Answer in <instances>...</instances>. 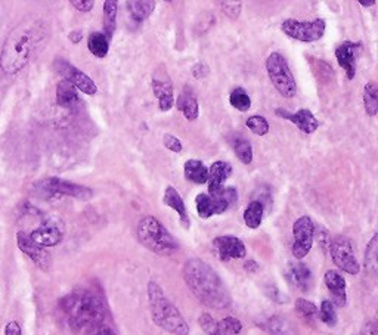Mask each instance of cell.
<instances>
[{"instance_id":"6da1fadb","label":"cell","mask_w":378,"mask_h":335,"mask_svg":"<svg viewBox=\"0 0 378 335\" xmlns=\"http://www.w3.org/2000/svg\"><path fill=\"white\" fill-rule=\"evenodd\" d=\"M47 36H49V26L44 19H24L5 40L2 55H0L2 70L10 76L24 70L43 49Z\"/></svg>"},{"instance_id":"7a4b0ae2","label":"cell","mask_w":378,"mask_h":335,"mask_svg":"<svg viewBox=\"0 0 378 335\" xmlns=\"http://www.w3.org/2000/svg\"><path fill=\"white\" fill-rule=\"evenodd\" d=\"M183 280L198 302L204 306L216 310L231 306L232 298L227 285L206 261L199 259L188 260L183 266Z\"/></svg>"},{"instance_id":"3957f363","label":"cell","mask_w":378,"mask_h":335,"mask_svg":"<svg viewBox=\"0 0 378 335\" xmlns=\"http://www.w3.org/2000/svg\"><path fill=\"white\" fill-rule=\"evenodd\" d=\"M61 311L68 327L74 331L93 329L105 319L102 302L88 290H79L63 298Z\"/></svg>"},{"instance_id":"277c9868","label":"cell","mask_w":378,"mask_h":335,"mask_svg":"<svg viewBox=\"0 0 378 335\" xmlns=\"http://www.w3.org/2000/svg\"><path fill=\"white\" fill-rule=\"evenodd\" d=\"M148 302L151 309V316L156 325L164 331L174 335H188L189 327L181 311L170 302L161 290V286L151 281L148 284Z\"/></svg>"},{"instance_id":"5b68a950","label":"cell","mask_w":378,"mask_h":335,"mask_svg":"<svg viewBox=\"0 0 378 335\" xmlns=\"http://www.w3.org/2000/svg\"><path fill=\"white\" fill-rule=\"evenodd\" d=\"M136 234L142 246L152 252L160 254V256H172L179 250V244H177L173 235L154 216H145L140 218Z\"/></svg>"},{"instance_id":"8992f818","label":"cell","mask_w":378,"mask_h":335,"mask_svg":"<svg viewBox=\"0 0 378 335\" xmlns=\"http://www.w3.org/2000/svg\"><path fill=\"white\" fill-rule=\"evenodd\" d=\"M266 71L272 85L284 98H294L297 94V83L288 67V61L281 52H272L266 60Z\"/></svg>"},{"instance_id":"52a82bcc","label":"cell","mask_w":378,"mask_h":335,"mask_svg":"<svg viewBox=\"0 0 378 335\" xmlns=\"http://www.w3.org/2000/svg\"><path fill=\"white\" fill-rule=\"evenodd\" d=\"M236 203H238V192L232 187L223 188L217 195L213 196L208 194H198L195 198L197 213L203 218L228 212Z\"/></svg>"},{"instance_id":"ba28073f","label":"cell","mask_w":378,"mask_h":335,"mask_svg":"<svg viewBox=\"0 0 378 335\" xmlns=\"http://www.w3.org/2000/svg\"><path fill=\"white\" fill-rule=\"evenodd\" d=\"M44 198H58V196H73V198L88 201L93 196V191L83 184L68 182L58 178H49L35 184Z\"/></svg>"},{"instance_id":"9c48e42d","label":"cell","mask_w":378,"mask_h":335,"mask_svg":"<svg viewBox=\"0 0 378 335\" xmlns=\"http://www.w3.org/2000/svg\"><path fill=\"white\" fill-rule=\"evenodd\" d=\"M327 24L322 18L313 21H299V19H286L281 24V30L288 37L302 42V43H313L321 40L325 34Z\"/></svg>"},{"instance_id":"30bf717a","label":"cell","mask_w":378,"mask_h":335,"mask_svg":"<svg viewBox=\"0 0 378 335\" xmlns=\"http://www.w3.org/2000/svg\"><path fill=\"white\" fill-rule=\"evenodd\" d=\"M315 238V225L309 216H302L293 225V256L303 259L311 252Z\"/></svg>"},{"instance_id":"8fae6325","label":"cell","mask_w":378,"mask_h":335,"mask_svg":"<svg viewBox=\"0 0 378 335\" xmlns=\"http://www.w3.org/2000/svg\"><path fill=\"white\" fill-rule=\"evenodd\" d=\"M54 67H55L56 73L61 76L65 82L73 85L77 90L83 92L85 95H90V96L97 95L98 86L94 85L93 80L86 73H83L81 70H79L77 67L68 62L67 60L58 58V60H55V62H54Z\"/></svg>"},{"instance_id":"7c38bea8","label":"cell","mask_w":378,"mask_h":335,"mask_svg":"<svg viewBox=\"0 0 378 335\" xmlns=\"http://www.w3.org/2000/svg\"><path fill=\"white\" fill-rule=\"evenodd\" d=\"M329 252L331 257H333L334 263L338 266L341 270H345L346 273L350 275H358L361 268L359 263L354 257L353 248L350 241L345 237H336L334 239L329 241Z\"/></svg>"},{"instance_id":"4fadbf2b","label":"cell","mask_w":378,"mask_h":335,"mask_svg":"<svg viewBox=\"0 0 378 335\" xmlns=\"http://www.w3.org/2000/svg\"><path fill=\"white\" fill-rule=\"evenodd\" d=\"M30 238L40 247H55L64 238V226L58 218H47L30 234Z\"/></svg>"},{"instance_id":"5bb4252c","label":"cell","mask_w":378,"mask_h":335,"mask_svg":"<svg viewBox=\"0 0 378 335\" xmlns=\"http://www.w3.org/2000/svg\"><path fill=\"white\" fill-rule=\"evenodd\" d=\"M275 114L281 119H286V120L291 121L299 130H302L306 135H311V133L316 132L318 127H319L318 119L315 117L313 112L307 108H302L295 112H291V111L284 110V108H277Z\"/></svg>"},{"instance_id":"9a60e30c","label":"cell","mask_w":378,"mask_h":335,"mask_svg":"<svg viewBox=\"0 0 378 335\" xmlns=\"http://www.w3.org/2000/svg\"><path fill=\"white\" fill-rule=\"evenodd\" d=\"M361 49V43L359 42H350L346 40L341 44L337 46L336 49V58L338 65L346 71V76L349 80H353L354 76H356V58H358V51Z\"/></svg>"},{"instance_id":"2e32d148","label":"cell","mask_w":378,"mask_h":335,"mask_svg":"<svg viewBox=\"0 0 378 335\" xmlns=\"http://www.w3.org/2000/svg\"><path fill=\"white\" fill-rule=\"evenodd\" d=\"M213 247L216 248L219 257L223 261H228L231 259H244L247 250L244 242L232 235H223L217 237L213 241Z\"/></svg>"},{"instance_id":"e0dca14e","label":"cell","mask_w":378,"mask_h":335,"mask_svg":"<svg viewBox=\"0 0 378 335\" xmlns=\"http://www.w3.org/2000/svg\"><path fill=\"white\" fill-rule=\"evenodd\" d=\"M17 242H18L19 250L24 254H27V256L35 264H38L40 269H43V270L49 269V264H51L49 254L44 251L43 247L35 244V242L30 238V235H27L26 232H22V230H21V232H18V235H17Z\"/></svg>"},{"instance_id":"ac0fdd59","label":"cell","mask_w":378,"mask_h":335,"mask_svg":"<svg viewBox=\"0 0 378 335\" xmlns=\"http://www.w3.org/2000/svg\"><path fill=\"white\" fill-rule=\"evenodd\" d=\"M152 92L154 96L158 101V108L161 112H167L174 107V94H173V85L169 78L164 77H152Z\"/></svg>"},{"instance_id":"d6986e66","label":"cell","mask_w":378,"mask_h":335,"mask_svg":"<svg viewBox=\"0 0 378 335\" xmlns=\"http://www.w3.org/2000/svg\"><path fill=\"white\" fill-rule=\"evenodd\" d=\"M232 175V166L227 161H215L208 169V195H217L223 189V183Z\"/></svg>"},{"instance_id":"ffe728a7","label":"cell","mask_w":378,"mask_h":335,"mask_svg":"<svg viewBox=\"0 0 378 335\" xmlns=\"http://www.w3.org/2000/svg\"><path fill=\"white\" fill-rule=\"evenodd\" d=\"M324 281L328 291L331 293V297H333V302L331 303L338 307H345L347 302L345 278L337 270H328L324 276Z\"/></svg>"},{"instance_id":"44dd1931","label":"cell","mask_w":378,"mask_h":335,"mask_svg":"<svg viewBox=\"0 0 378 335\" xmlns=\"http://www.w3.org/2000/svg\"><path fill=\"white\" fill-rule=\"evenodd\" d=\"M163 203L170 207L172 210H174L177 213V216L181 217V223L183 227H189L191 226V221H189L188 217V212H186V205L182 200L181 194L177 192L173 187H167L164 191V196H163Z\"/></svg>"},{"instance_id":"7402d4cb","label":"cell","mask_w":378,"mask_h":335,"mask_svg":"<svg viewBox=\"0 0 378 335\" xmlns=\"http://www.w3.org/2000/svg\"><path fill=\"white\" fill-rule=\"evenodd\" d=\"M56 102L59 107L67 108V110H74L80 105V96L77 89L69 85L65 80H61L56 86Z\"/></svg>"},{"instance_id":"603a6c76","label":"cell","mask_w":378,"mask_h":335,"mask_svg":"<svg viewBox=\"0 0 378 335\" xmlns=\"http://www.w3.org/2000/svg\"><path fill=\"white\" fill-rule=\"evenodd\" d=\"M288 278L291 280V282L302 290L303 293L309 291L311 286L313 284V276L311 269L307 268L306 264L303 263H294L290 266L288 270Z\"/></svg>"},{"instance_id":"cb8c5ba5","label":"cell","mask_w":378,"mask_h":335,"mask_svg":"<svg viewBox=\"0 0 378 335\" xmlns=\"http://www.w3.org/2000/svg\"><path fill=\"white\" fill-rule=\"evenodd\" d=\"M269 335H295L297 331H295L293 323L282 316H270L266 318L258 323Z\"/></svg>"},{"instance_id":"d4e9b609","label":"cell","mask_w":378,"mask_h":335,"mask_svg":"<svg viewBox=\"0 0 378 335\" xmlns=\"http://www.w3.org/2000/svg\"><path fill=\"white\" fill-rule=\"evenodd\" d=\"M177 110H179L185 119L189 121H194L198 119L199 114V107H198V101L195 98V95L191 92V89L185 87V90L177 98V101H174Z\"/></svg>"},{"instance_id":"484cf974","label":"cell","mask_w":378,"mask_h":335,"mask_svg":"<svg viewBox=\"0 0 378 335\" xmlns=\"http://www.w3.org/2000/svg\"><path fill=\"white\" fill-rule=\"evenodd\" d=\"M183 173L186 180L192 182L195 184H204L208 179V169L201 160L192 158L188 160L183 166Z\"/></svg>"},{"instance_id":"4316f807","label":"cell","mask_w":378,"mask_h":335,"mask_svg":"<svg viewBox=\"0 0 378 335\" xmlns=\"http://www.w3.org/2000/svg\"><path fill=\"white\" fill-rule=\"evenodd\" d=\"M126 6L135 22H144L156 10L157 3L152 0H142V2L140 0H130V2H126Z\"/></svg>"},{"instance_id":"83f0119b","label":"cell","mask_w":378,"mask_h":335,"mask_svg":"<svg viewBox=\"0 0 378 335\" xmlns=\"http://www.w3.org/2000/svg\"><path fill=\"white\" fill-rule=\"evenodd\" d=\"M117 2L115 0H106L104 3V36L111 40L117 27Z\"/></svg>"},{"instance_id":"f1b7e54d","label":"cell","mask_w":378,"mask_h":335,"mask_svg":"<svg viewBox=\"0 0 378 335\" xmlns=\"http://www.w3.org/2000/svg\"><path fill=\"white\" fill-rule=\"evenodd\" d=\"M88 49L97 58H105L110 52V40L104 36V33L94 31L88 39Z\"/></svg>"},{"instance_id":"f546056e","label":"cell","mask_w":378,"mask_h":335,"mask_svg":"<svg viewBox=\"0 0 378 335\" xmlns=\"http://www.w3.org/2000/svg\"><path fill=\"white\" fill-rule=\"evenodd\" d=\"M263 203L262 201H252L247 205V209L244 210V223L252 227L257 229L260 225H262V218H263Z\"/></svg>"},{"instance_id":"4dcf8cb0","label":"cell","mask_w":378,"mask_h":335,"mask_svg":"<svg viewBox=\"0 0 378 335\" xmlns=\"http://www.w3.org/2000/svg\"><path fill=\"white\" fill-rule=\"evenodd\" d=\"M363 107L370 117H374L378 111V87L375 82L366 83L363 87Z\"/></svg>"},{"instance_id":"1f68e13d","label":"cell","mask_w":378,"mask_h":335,"mask_svg":"<svg viewBox=\"0 0 378 335\" xmlns=\"http://www.w3.org/2000/svg\"><path fill=\"white\" fill-rule=\"evenodd\" d=\"M295 310H297L299 316L307 323H313L319 319V309L312 302H309V300H295Z\"/></svg>"},{"instance_id":"d6a6232c","label":"cell","mask_w":378,"mask_h":335,"mask_svg":"<svg viewBox=\"0 0 378 335\" xmlns=\"http://www.w3.org/2000/svg\"><path fill=\"white\" fill-rule=\"evenodd\" d=\"M243 329V323L235 318H224L219 322H216L215 331L211 335H236Z\"/></svg>"},{"instance_id":"836d02e7","label":"cell","mask_w":378,"mask_h":335,"mask_svg":"<svg viewBox=\"0 0 378 335\" xmlns=\"http://www.w3.org/2000/svg\"><path fill=\"white\" fill-rule=\"evenodd\" d=\"M233 151L236 158H238L243 164H250L253 161V146L244 137H236L232 142Z\"/></svg>"},{"instance_id":"e575fe53","label":"cell","mask_w":378,"mask_h":335,"mask_svg":"<svg viewBox=\"0 0 378 335\" xmlns=\"http://www.w3.org/2000/svg\"><path fill=\"white\" fill-rule=\"evenodd\" d=\"M229 102L233 108L241 112H245L252 108V98L248 96L247 90L244 87H236L231 92Z\"/></svg>"},{"instance_id":"d590c367","label":"cell","mask_w":378,"mask_h":335,"mask_svg":"<svg viewBox=\"0 0 378 335\" xmlns=\"http://www.w3.org/2000/svg\"><path fill=\"white\" fill-rule=\"evenodd\" d=\"M319 319H321L325 325L336 327L337 323V311L336 306L329 302V300H324L321 309H319Z\"/></svg>"},{"instance_id":"8d00e7d4","label":"cell","mask_w":378,"mask_h":335,"mask_svg":"<svg viewBox=\"0 0 378 335\" xmlns=\"http://www.w3.org/2000/svg\"><path fill=\"white\" fill-rule=\"evenodd\" d=\"M245 126L257 136H265L269 132V123L262 115H253L245 121Z\"/></svg>"},{"instance_id":"74e56055","label":"cell","mask_w":378,"mask_h":335,"mask_svg":"<svg viewBox=\"0 0 378 335\" xmlns=\"http://www.w3.org/2000/svg\"><path fill=\"white\" fill-rule=\"evenodd\" d=\"M377 235L372 237L371 242H370V246L368 248H366V256H365V260H366V266H368V269L375 273L377 270V250H378V244H377Z\"/></svg>"},{"instance_id":"f35d334b","label":"cell","mask_w":378,"mask_h":335,"mask_svg":"<svg viewBox=\"0 0 378 335\" xmlns=\"http://www.w3.org/2000/svg\"><path fill=\"white\" fill-rule=\"evenodd\" d=\"M219 5L222 6L223 12L232 19H236L241 14V9H243L241 2H219Z\"/></svg>"},{"instance_id":"ab89813d","label":"cell","mask_w":378,"mask_h":335,"mask_svg":"<svg viewBox=\"0 0 378 335\" xmlns=\"http://www.w3.org/2000/svg\"><path fill=\"white\" fill-rule=\"evenodd\" d=\"M163 145L165 146V148H167L169 149V151H172V153H176V154H179V153H182V149H183V145H182V142L179 141V139H177V137L176 136H173V135H164L163 136Z\"/></svg>"},{"instance_id":"60d3db41","label":"cell","mask_w":378,"mask_h":335,"mask_svg":"<svg viewBox=\"0 0 378 335\" xmlns=\"http://www.w3.org/2000/svg\"><path fill=\"white\" fill-rule=\"evenodd\" d=\"M69 3L73 5L77 10H80V12H89V10H92L93 6H94L93 0H88V2H80V0H73V2H69Z\"/></svg>"},{"instance_id":"b9f144b4","label":"cell","mask_w":378,"mask_h":335,"mask_svg":"<svg viewBox=\"0 0 378 335\" xmlns=\"http://www.w3.org/2000/svg\"><path fill=\"white\" fill-rule=\"evenodd\" d=\"M5 335H21L19 323L15 322V320L9 322L8 325H6V328H5Z\"/></svg>"},{"instance_id":"7bdbcfd3","label":"cell","mask_w":378,"mask_h":335,"mask_svg":"<svg viewBox=\"0 0 378 335\" xmlns=\"http://www.w3.org/2000/svg\"><path fill=\"white\" fill-rule=\"evenodd\" d=\"M68 37H69L71 43L77 44V43H80V40L83 39V33H81L80 30H74V31H71V34H69Z\"/></svg>"},{"instance_id":"ee69618b","label":"cell","mask_w":378,"mask_h":335,"mask_svg":"<svg viewBox=\"0 0 378 335\" xmlns=\"http://www.w3.org/2000/svg\"><path fill=\"white\" fill-rule=\"evenodd\" d=\"M94 335H115L110 328H99Z\"/></svg>"},{"instance_id":"f6af8a7d","label":"cell","mask_w":378,"mask_h":335,"mask_svg":"<svg viewBox=\"0 0 378 335\" xmlns=\"http://www.w3.org/2000/svg\"><path fill=\"white\" fill-rule=\"evenodd\" d=\"M377 2H375V0H368V2H363V0H359V5L361 6H374Z\"/></svg>"},{"instance_id":"bcb514c9","label":"cell","mask_w":378,"mask_h":335,"mask_svg":"<svg viewBox=\"0 0 378 335\" xmlns=\"http://www.w3.org/2000/svg\"><path fill=\"white\" fill-rule=\"evenodd\" d=\"M256 268H257V264H256L254 261H248V263L245 264V269H247V270H256Z\"/></svg>"}]
</instances>
